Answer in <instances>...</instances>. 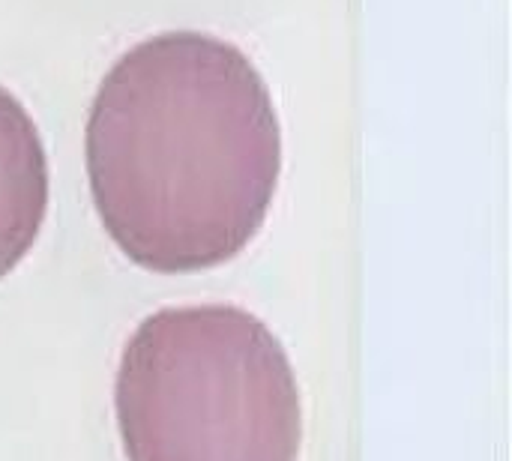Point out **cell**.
Listing matches in <instances>:
<instances>
[{"label": "cell", "mask_w": 512, "mask_h": 461, "mask_svg": "<svg viewBox=\"0 0 512 461\" xmlns=\"http://www.w3.org/2000/svg\"><path fill=\"white\" fill-rule=\"evenodd\" d=\"M282 168L270 90L249 57L204 33L126 51L87 120L96 213L153 273L210 270L261 231Z\"/></svg>", "instance_id": "1"}, {"label": "cell", "mask_w": 512, "mask_h": 461, "mask_svg": "<svg viewBox=\"0 0 512 461\" xmlns=\"http://www.w3.org/2000/svg\"><path fill=\"white\" fill-rule=\"evenodd\" d=\"M114 411L126 461H297L303 408L270 327L237 306L162 309L123 348Z\"/></svg>", "instance_id": "2"}, {"label": "cell", "mask_w": 512, "mask_h": 461, "mask_svg": "<svg viewBox=\"0 0 512 461\" xmlns=\"http://www.w3.org/2000/svg\"><path fill=\"white\" fill-rule=\"evenodd\" d=\"M48 213V159L24 105L0 87V279L33 249Z\"/></svg>", "instance_id": "3"}]
</instances>
